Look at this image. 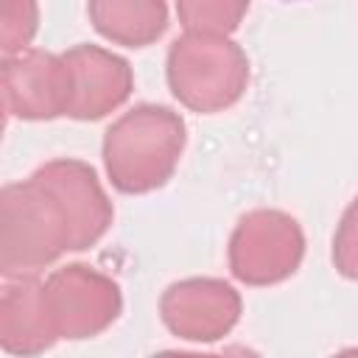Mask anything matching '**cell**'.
<instances>
[{
	"mask_svg": "<svg viewBox=\"0 0 358 358\" xmlns=\"http://www.w3.org/2000/svg\"><path fill=\"white\" fill-rule=\"evenodd\" d=\"M92 28L123 48H148L168 31L165 0H87Z\"/></svg>",
	"mask_w": 358,
	"mask_h": 358,
	"instance_id": "obj_11",
	"label": "cell"
},
{
	"mask_svg": "<svg viewBox=\"0 0 358 358\" xmlns=\"http://www.w3.org/2000/svg\"><path fill=\"white\" fill-rule=\"evenodd\" d=\"M229 271L252 288L277 285L296 274L305 257V232L299 221L274 207H257L238 218L229 235Z\"/></svg>",
	"mask_w": 358,
	"mask_h": 358,
	"instance_id": "obj_4",
	"label": "cell"
},
{
	"mask_svg": "<svg viewBox=\"0 0 358 358\" xmlns=\"http://www.w3.org/2000/svg\"><path fill=\"white\" fill-rule=\"evenodd\" d=\"M187 143L179 112L162 103H137L103 131V168L117 193L143 196L173 176Z\"/></svg>",
	"mask_w": 358,
	"mask_h": 358,
	"instance_id": "obj_1",
	"label": "cell"
},
{
	"mask_svg": "<svg viewBox=\"0 0 358 358\" xmlns=\"http://www.w3.org/2000/svg\"><path fill=\"white\" fill-rule=\"evenodd\" d=\"M73 252V224L53 187L31 173L0 190V271L34 274Z\"/></svg>",
	"mask_w": 358,
	"mask_h": 358,
	"instance_id": "obj_2",
	"label": "cell"
},
{
	"mask_svg": "<svg viewBox=\"0 0 358 358\" xmlns=\"http://www.w3.org/2000/svg\"><path fill=\"white\" fill-rule=\"evenodd\" d=\"M34 173L42 176L62 199L67 218L73 224V252L95 246L109 232L115 221V207L90 162L59 157L39 165Z\"/></svg>",
	"mask_w": 358,
	"mask_h": 358,
	"instance_id": "obj_9",
	"label": "cell"
},
{
	"mask_svg": "<svg viewBox=\"0 0 358 358\" xmlns=\"http://www.w3.org/2000/svg\"><path fill=\"white\" fill-rule=\"evenodd\" d=\"M39 31V3L36 0H3L0 8V50L3 56H17L31 48Z\"/></svg>",
	"mask_w": 358,
	"mask_h": 358,
	"instance_id": "obj_13",
	"label": "cell"
},
{
	"mask_svg": "<svg viewBox=\"0 0 358 358\" xmlns=\"http://www.w3.org/2000/svg\"><path fill=\"white\" fill-rule=\"evenodd\" d=\"M333 266L344 280H358V196L341 213L333 235Z\"/></svg>",
	"mask_w": 358,
	"mask_h": 358,
	"instance_id": "obj_14",
	"label": "cell"
},
{
	"mask_svg": "<svg viewBox=\"0 0 358 358\" xmlns=\"http://www.w3.org/2000/svg\"><path fill=\"white\" fill-rule=\"evenodd\" d=\"M241 294L218 277L171 282L159 296V319L171 336L193 344L221 341L241 322Z\"/></svg>",
	"mask_w": 358,
	"mask_h": 358,
	"instance_id": "obj_6",
	"label": "cell"
},
{
	"mask_svg": "<svg viewBox=\"0 0 358 358\" xmlns=\"http://www.w3.org/2000/svg\"><path fill=\"white\" fill-rule=\"evenodd\" d=\"M171 95L190 112L215 115L235 106L249 87V56L224 34L176 36L165 56Z\"/></svg>",
	"mask_w": 358,
	"mask_h": 358,
	"instance_id": "obj_3",
	"label": "cell"
},
{
	"mask_svg": "<svg viewBox=\"0 0 358 358\" xmlns=\"http://www.w3.org/2000/svg\"><path fill=\"white\" fill-rule=\"evenodd\" d=\"M70 67V112L73 120H101L109 112L120 109L131 90L134 73L131 64L101 48V45H73L62 53Z\"/></svg>",
	"mask_w": 358,
	"mask_h": 358,
	"instance_id": "obj_8",
	"label": "cell"
},
{
	"mask_svg": "<svg viewBox=\"0 0 358 358\" xmlns=\"http://www.w3.org/2000/svg\"><path fill=\"white\" fill-rule=\"evenodd\" d=\"M3 109L6 117L56 120L70 112V67L62 53L28 48L3 56Z\"/></svg>",
	"mask_w": 358,
	"mask_h": 358,
	"instance_id": "obj_7",
	"label": "cell"
},
{
	"mask_svg": "<svg viewBox=\"0 0 358 358\" xmlns=\"http://www.w3.org/2000/svg\"><path fill=\"white\" fill-rule=\"evenodd\" d=\"M42 294L59 338L67 341L101 336L123 310L120 285L87 263L53 268L42 282Z\"/></svg>",
	"mask_w": 358,
	"mask_h": 358,
	"instance_id": "obj_5",
	"label": "cell"
},
{
	"mask_svg": "<svg viewBox=\"0 0 358 358\" xmlns=\"http://www.w3.org/2000/svg\"><path fill=\"white\" fill-rule=\"evenodd\" d=\"M42 282L34 274L6 277L0 294V347L11 355H39L59 341L45 308Z\"/></svg>",
	"mask_w": 358,
	"mask_h": 358,
	"instance_id": "obj_10",
	"label": "cell"
},
{
	"mask_svg": "<svg viewBox=\"0 0 358 358\" xmlns=\"http://www.w3.org/2000/svg\"><path fill=\"white\" fill-rule=\"evenodd\" d=\"M252 0H176L179 25L190 34H235Z\"/></svg>",
	"mask_w": 358,
	"mask_h": 358,
	"instance_id": "obj_12",
	"label": "cell"
}]
</instances>
